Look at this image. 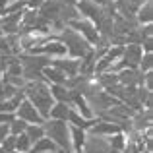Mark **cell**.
<instances>
[{
    "label": "cell",
    "mask_w": 153,
    "mask_h": 153,
    "mask_svg": "<svg viewBox=\"0 0 153 153\" xmlns=\"http://www.w3.org/2000/svg\"><path fill=\"white\" fill-rule=\"evenodd\" d=\"M23 95L25 99L37 108V112L43 116V118H49V111L54 105V99L51 95V85L45 82V79H39V82H25L23 85Z\"/></svg>",
    "instance_id": "cell-1"
},
{
    "label": "cell",
    "mask_w": 153,
    "mask_h": 153,
    "mask_svg": "<svg viewBox=\"0 0 153 153\" xmlns=\"http://www.w3.org/2000/svg\"><path fill=\"white\" fill-rule=\"evenodd\" d=\"M54 37L66 47V56H70V58H78L79 60V58H83L87 52L93 51V47H91L78 31L70 29V27H64V29L58 31Z\"/></svg>",
    "instance_id": "cell-2"
},
{
    "label": "cell",
    "mask_w": 153,
    "mask_h": 153,
    "mask_svg": "<svg viewBox=\"0 0 153 153\" xmlns=\"http://www.w3.org/2000/svg\"><path fill=\"white\" fill-rule=\"evenodd\" d=\"M45 136L56 146V149H62L66 153H72V143H70V124L64 120H45L43 122Z\"/></svg>",
    "instance_id": "cell-3"
},
{
    "label": "cell",
    "mask_w": 153,
    "mask_h": 153,
    "mask_svg": "<svg viewBox=\"0 0 153 153\" xmlns=\"http://www.w3.org/2000/svg\"><path fill=\"white\" fill-rule=\"evenodd\" d=\"M66 27L78 31V33L82 35V37L85 39V41L89 43L91 47H97V45H99V39H101V37H99V31H97V27H95V23L89 22V19L78 18V19H74V22H70Z\"/></svg>",
    "instance_id": "cell-4"
},
{
    "label": "cell",
    "mask_w": 153,
    "mask_h": 153,
    "mask_svg": "<svg viewBox=\"0 0 153 153\" xmlns=\"http://www.w3.org/2000/svg\"><path fill=\"white\" fill-rule=\"evenodd\" d=\"M14 114H16V118L23 120V122H27V124H43V122H45V118L39 114L37 108L27 101L25 97L22 99V103H19V107L16 108Z\"/></svg>",
    "instance_id": "cell-5"
},
{
    "label": "cell",
    "mask_w": 153,
    "mask_h": 153,
    "mask_svg": "<svg viewBox=\"0 0 153 153\" xmlns=\"http://www.w3.org/2000/svg\"><path fill=\"white\" fill-rule=\"evenodd\" d=\"M87 134H93V136H101V138H111V136L118 134V132H122V128L118 126V124H112V122H105V120H99L95 118L93 124H91L89 128H87Z\"/></svg>",
    "instance_id": "cell-6"
},
{
    "label": "cell",
    "mask_w": 153,
    "mask_h": 153,
    "mask_svg": "<svg viewBox=\"0 0 153 153\" xmlns=\"http://www.w3.org/2000/svg\"><path fill=\"white\" fill-rule=\"evenodd\" d=\"M51 66L58 68L60 72L72 78V76H79V60L78 58H70V56H62V58H54L51 60Z\"/></svg>",
    "instance_id": "cell-7"
},
{
    "label": "cell",
    "mask_w": 153,
    "mask_h": 153,
    "mask_svg": "<svg viewBox=\"0 0 153 153\" xmlns=\"http://www.w3.org/2000/svg\"><path fill=\"white\" fill-rule=\"evenodd\" d=\"M107 151H108L107 138L93 136V134L85 136V143H83V147H82V153H107Z\"/></svg>",
    "instance_id": "cell-8"
},
{
    "label": "cell",
    "mask_w": 153,
    "mask_h": 153,
    "mask_svg": "<svg viewBox=\"0 0 153 153\" xmlns=\"http://www.w3.org/2000/svg\"><path fill=\"white\" fill-rule=\"evenodd\" d=\"M68 112H70V103H58L56 101L51 107V111H49V118L51 120H64V122H68Z\"/></svg>",
    "instance_id": "cell-9"
},
{
    "label": "cell",
    "mask_w": 153,
    "mask_h": 153,
    "mask_svg": "<svg viewBox=\"0 0 153 153\" xmlns=\"http://www.w3.org/2000/svg\"><path fill=\"white\" fill-rule=\"evenodd\" d=\"M93 120H95V118H93ZM93 120L83 118V116L79 114V112L70 105V112H68V124H70V126H74V128H82V130H87V128L93 124Z\"/></svg>",
    "instance_id": "cell-10"
},
{
    "label": "cell",
    "mask_w": 153,
    "mask_h": 153,
    "mask_svg": "<svg viewBox=\"0 0 153 153\" xmlns=\"http://www.w3.org/2000/svg\"><path fill=\"white\" fill-rule=\"evenodd\" d=\"M85 136H87V132H85V130L70 126V143H72V153L82 151L83 143H85Z\"/></svg>",
    "instance_id": "cell-11"
},
{
    "label": "cell",
    "mask_w": 153,
    "mask_h": 153,
    "mask_svg": "<svg viewBox=\"0 0 153 153\" xmlns=\"http://www.w3.org/2000/svg\"><path fill=\"white\" fill-rule=\"evenodd\" d=\"M51 151H56V146L47 138V136L41 138L39 142H35L33 146H31V149H29V153H51Z\"/></svg>",
    "instance_id": "cell-12"
},
{
    "label": "cell",
    "mask_w": 153,
    "mask_h": 153,
    "mask_svg": "<svg viewBox=\"0 0 153 153\" xmlns=\"http://www.w3.org/2000/svg\"><path fill=\"white\" fill-rule=\"evenodd\" d=\"M23 134L29 138L31 146H33L35 142H39L41 138H45V130H43V124H27V128H25V132H23Z\"/></svg>",
    "instance_id": "cell-13"
},
{
    "label": "cell",
    "mask_w": 153,
    "mask_h": 153,
    "mask_svg": "<svg viewBox=\"0 0 153 153\" xmlns=\"http://www.w3.org/2000/svg\"><path fill=\"white\" fill-rule=\"evenodd\" d=\"M29 149H31V142H29V138H27L25 134L16 136V149H14V151H19V153H29Z\"/></svg>",
    "instance_id": "cell-14"
},
{
    "label": "cell",
    "mask_w": 153,
    "mask_h": 153,
    "mask_svg": "<svg viewBox=\"0 0 153 153\" xmlns=\"http://www.w3.org/2000/svg\"><path fill=\"white\" fill-rule=\"evenodd\" d=\"M25 128H27V122H23V120H19V118H14L10 124H8V130H10L12 136L23 134V132H25Z\"/></svg>",
    "instance_id": "cell-15"
},
{
    "label": "cell",
    "mask_w": 153,
    "mask_h": 153,
    "mask_svg": "<svg viewBox=\"0 0 153 153\" xmlns=\"http://www.w3.org/2000/svg\"><path fill=\"white\" fill-rule=\"evenodd\" d=\"M138 70L142 72V74H146V72H151V52H143V54H142V60H140Z\"/></svg>",
    "instance_id": "cell-16"
},
{
    "label": "cell",
    "mask_w": 153,
    "mask_h": 153,
    "mask_svg": "<svg viewBox=\"0 0 153 153\" xmlns=\"http://www.w3.org/2000/svg\"><path fill=\"white\" fill-rule=\"evenodd\" d=\"M10 134V130H8V124H0V146H2L4 138Z\"/></svg>",
    "instance_id": "cell-17"
},
{
    "label": "cell",
    "mask_w": 153,
    "mask_h": 153,
    "mask_svg": "<svg viewBox=\"0 0 153 153\" xmlns=\"http://www.w3.org/2000/svg\"><path fill=\"white\" fill-rule=\"evenodd\" d=\"M107 153H122V151H118V149H111V147H108V151Z\"/></svg>",
    "instance_id": "cell-18"
},
{
    "label": "cell",
    "mask_w": 153,
    "mask_h": 153,
    "mask_svg": "<svg viewBox=\"0 0 153 153\" xmlns=\"http://www.w3.org/2000/svg\"><path fill=\"white\" fill-rule=\"evenodd\" d=\"M0 153H6V151H4V149H2V146H0Z\"/></svg>",
    "instance_id": "cell-19"
},
{
    "label": "cell",
    "mask_w": 153,
    "mask_h": 153,
    "mask_svg": "<svg viewBox=\"0 0 153 153\" xmlns=\"http://www.w3.org/2000/svg\"><path fill=\"white\" fill-rule=\"evenodd\" d=\"M12 153H19V151H12Z\"/></svg>",
    "instance_id": "cell-20"
}]
</instances>
